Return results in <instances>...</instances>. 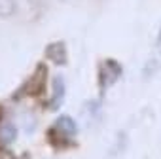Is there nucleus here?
I'll return each mask as SVG.
<instances>
[{
	"label": "nucleus",
	"instance_id": "obj_3",
	"mask_svg": "<svg viewBox=\"0 0 161 159\" xmlns=\"http://www.w3.org/2000/svg\"><path fill=\"white\" fill-rule=\"evenodd\" d=\"M46 78H47V68H46L44 63H38V66L34 70V76L31 80H27V84L23 85V93H27V95H38L44 89Z\"/></svg>",
	"mask_w": 161,
	"mask_h": 159
},
{
	"label": "nucleus",
	"instance_id": "obj_5",
	"mask_svg": "<svg viewBox=\"0 0 161 159\" xmlns=\"http://www.w3.org/2000/svg\"><path fill=\"white\" fill-rule=\"evenodd\" d=\"M46 57H47L49 61H53V64L64 66V64L68 63V51H66L64 42H53V44H47V47H46Z\"/></svg>",
	"mask_w": 161,
	"mask_h": 159
},
{
	"label": "nucleus",
	"instance_id": "obj_8",
	"mask_svg": "<svg viewBox=\"0 0 161 159\" xmlns=\"http://www.w3.org/2000/svg\"><path fill=\"white\" fill-rule=\"evenodd\" d=\"M155 42H157V46H161V27H159V34H157V40Z\"/></svg>",
	"mask_w": 161,
	"mask_h": 159
},
{
	"label": "nucleus",
	"instance_id": "obj_2",
	"mask_svg": "<svg viewBox=\"0 0 161 159\" xmlns=\"http://www.w3.org/2000/svg\"><path fill=\"white\" fill-rule=\"evenodd\" d=\"M121 76V64L114 59H106L99 66V87L104 93L110 85H114Z\"/></svg>",
	"mask_w": 161,
	"mask_h": 159
},
{
	"label": "nucleus",
	"instance_id": "obj_1",
	"mask_svg": "<svg viewBox=\"0 0 161 159\" xmlns=\"http://www.w3.org/2000/svg\"><path fill=\"white\" fill-rule=\"evenodd\" d=\"M78 133V127H76V121L70 118V116H59L53 123V127L49 129V136H51V142L53 144H68Z\"/></svg>",
	"mask_w": 161,
	"mask_h": 159
},
{
	"label": "nucleus",
	"instance_id": "obj_7",
	"mask_svg": "<svg viewBox=\"0 0 161 159\" xmlns=\"http://www.w3.org/2000/svg\"><path fill=\"white\" fill-rule=\"evenodd\" d=\"M157 70H161V51H159L157 55H153V57L144 64V68H142V76H144V78H152Z\"/></svg>",
	"mask_w": 161,
	"mask_h": 159
},
{
	"label": "nucleus",
	"instance_id": "obj_4",
	"mask_svg": "<svg viewBox=\"0 0 161 159\" xmlns=\"http://www.w3.org/2000/svg\"><path fill=\"white\" fill-rule=\"evenodd\" d=\"M64 95H66L64 80H63V76H55L51 80V102H49V108L59 110L63 106V102H64Z\"/></svg>",
	"mask_w": 161,
	"mask_h": 159
},
{
	"label": "nucleus",
	"instance_id": "obj_6",
	"mask_svg": "<svg viewBox=\"0 0 161 159\" xmlns=\"http://www.w3.org/2000/svg\"><path fill=\"white\" fill-rule=\"evenodd\" d=\"M17 140V127L14 123H2L0 125V144L4 146H10Z\"/></svg>",
	"mask_w": 161,
	"mask_h": 159
}]
</instances>
